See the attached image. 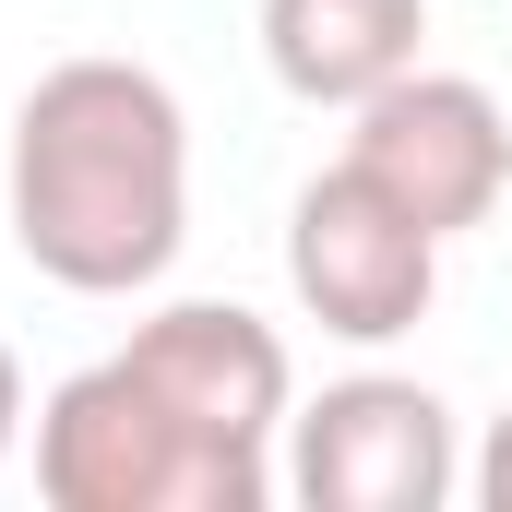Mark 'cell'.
Returning a JSON list of instances; mask_svg holds the SVG:
<instances>
[{
    "instance_id": "8992f818",
    "label": "cell",
    "mask_w": 512,
    "mask_h": 512,
    "mask_svg": "<svg viewBox=\"0 0 512 512\" xmlns=\"http://www.w3.org/2000/svg\"><path fill=\"white\" fill-rule=\"evenodd\" d=\"M346 167H370L429 239H465V227L501 215V191H512V120H501V96L477 72H393L358 108Z\"/></svg>"
},
{
    "instance_id": "5b68a950",
    "label": "cell",
    "mask_w": 512,
    "mask_h": 512,
    "mask_svg": "<svg viewBox=\"0 0 512 512\" xmlns=\"http://www.w3.org/2000/svg\"><path fill=\"white\" fill-rule=\"evenodd\" d=\"M286 489L310 512H441L465 489L453 405L393 370H358L322 405H286Z\"/></svg>"
},
{
    "instance_id": "7a4b0ae2",
    "label": "cell",
    "mask_w": 512,
    "mask_h": 512,
    "mask_svg": "<svg viewBox=\"0 0 512 512\" xmlns=\"http://www.w3.org/2000/svg\"><path fill=\"white\" fill-rule=\"evenodd\" d=\"M120 358L167 393V417L203 441V465L227 477V512L274 501V441H286L298 370H286V334H274L262 310H239V298H167L155 322H131Z\"/></svg>"
},
{
    "instance_id": "6da1fadb",
    "label": "cell",
    "mask_w": 512,
    "mask_h": 512,
    "mask_svg": "<svg viewBox=\"0 0 512 512\" xmlns=\"http://www.w3.org/2000/svg\"><path fill=\"white\" fill-rule=\"evenodd\" d=\"M191 239V120L143 60H60L12 108V251L72 298H143Z\"/></svg>"
},
{
    "instance_id": "52a82bcc",
    "label": "cell",
    "mask_w": 512,
    "mask_h": 512,
    "mask_svg": "<svg viewBox=\"0 0 512 512\" xmlns=\"http://www.w3.org/2000/svg\"><path fill=\"white\" fill-rule=\"evenodd\" d=\"M429 0H262V60L298 108H370L393 72H417Z\"/></svg>"
},
{
    "instance_id": "ba28073f",
    "label": "cell",
    "mask_w": 512,
    "mask_h": 512,
    "mask_svg": "<svg viewBox=\"0 0 512 512\" xmlns=\"http://www.w3.org/2000/svg\"><path fill=\"white\" fill-rule=\"evenodd\" d=\"M465 489H477L489 512H512V405L489 417V441H477V465H465Z\"/></svg>"
},
{
    "instance_id": "9c48e42d",
    "label": "cell",
    "mask_w": 512,
    "mask_h": 512,
    "mask_svg": "<svg viewBox=\"0 0 512 512\" xmlns=\"http://www.w3.org/2000/svg\"><path fill=\"white\" fill-rule=\"evenodd\" d=\"M12 441H24V370H12V346H0V465H12Z\"/></svg>"
},
{
    "instance_id": "277c9868",
    "label": "cell",
    "mask_w": 512,
    "mask_h": 512,
    "mask_svg": "<svg viewBox=\"0 0 512 512\" xmlns=\"http://www.w3.org/2000/svg\"><path fill=\"white\" fill-rule=\"evenodd\" d=\"M286 286H298V310H310L322 334L393 346V334H417L429 298H441V239L393 203L370 167H322V179L298 191V215H286Z\"/></svg>"
},
{
    "instance_id": "3957f363",
    "label": "cell",
    "mask_w": 512,
    "mask_h": 512,
    "mask_svg": "<svg viewBox=\"0 0 512 512\" xmlns=\"http://www.w3.org/2000/svg\"><path fill=\"white\" fill-rule=\"evenodd\" d=\"M36 489L48 512H227V477L131 358H96L36 405Z\"/></svg>"
}]
</instances>
